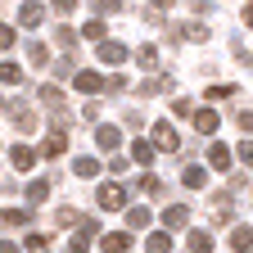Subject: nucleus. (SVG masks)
Here are the masks:
<instances>
[{
	"instance_id": "1",
	"label": "nucleus",
	"mask_w": 253,
	"mask_h": 253,
	"mask_svg": "<svg viewBox=\"0 0 253 253\" xmlns=\"http://www.w3.org/2000/svg\"><path fill=\"white\" fill-rule=\"evenodd\" d=\"M154 149H168V154H176L181 149V136H176V126L172 122H154V140H149Z\"/></svg>"
},
{
	"instance_id": "2",
	"label": "nucleus",
	"mask_w": 253,
	"mask_h": 253,
	"mask_svg": "<svg viewBox=\"0 0 253 253\" xmlns=\"http://www.w3.org/2000/svg\"><path fill=\"white\" fill-rule=\"evenodd\" d=\"M95 204H100V212L122 208V204H126V190H122L118 181H109V185H100V190H95Z\"/></svg>"
},
{
	"instance_id": "3",
	"label": "nucleus",
	"mask_w": 253,
	"mask_h": 253,
	"mask_svg": "<svg viewBox=\"0 0 253 253\" xmlns=\"http://www.w3.org/2000/svg\"><path fill=\"white\" fill-rule=\"evenodd\" d=\"M163 226H168V231H185V226H190V204H172V208H163Z\"/></svg>"
},
{
	"instance_id": "4",
	"label": "nucleus",
	"mask_w": 253,
	"mask_h": 253,
	"mask_svg": "<svg viewBox=\"0 0 253 253\" xmlns=\"http://www.w3.org/2000/svg\"><path fill=\"white\" fill-rule=\"evenodd\" d=\"M18 23H23V27H41V23H45V5L23 0V5H18Z\"/></svg>"
},
{
	"instance_id": "5",
	"label": "nucleus",
	"mask_w": 253,
	"mask_h": 253,
	"mask_svg": "<svg viewBox=\"0 0 253 253\" xmlns=\"http://www.w3.org/2000/svg\"><path fill=\"white\" fill-rule=\"evenodd\" d=\"M9 163H14L18 172H32V168H37V149H32V145H14V149H9Z\"/></svg>"
},
{
	"instance_id": "6",
	"label": "nucleus",
	"mask_w": 253,
	"mask_h": 253,
	"mask_svg": "<svg viewBox=\"0 0 253 253\" xmlns=\"http://www.w3.org/2000/svg\"><path fill=\"white\" fill-rule=\"evenodd\" d=\"M95 145H100L104 154H113L122 145V131H118V126H100V131H95Z\"/></svg>"
},
{
	"instance_id": "7",
	"label": "nucleus",
	"mask_w": 253,
	"mask_h": 253,
	"mask_svg": "<svg viewBox=\"0 0 253 253\" xmlns=\"http://www.w3.org/2000/svg\"><path fill=\"white\" fill-rule=\"evenodd\" d=\"M73 86H77L82 95H95V90H100V73H90V68H82V73H73Z\"/></svg>"
},
{
	"instance_id": "8",
	"label": "nucleus",
	"mask_w": 253,
	"mask_h": 253,
	"mask_svg": "<svg viewBox=\"0 0 253 253\" xmlns=\"http://www.w3.org/2000/svg\"><path fill=\"white\" fill-rule=\"evenodd\" d=\"M231 249H235V253H253V231H249V221L231 231Z\"/></svg>"
},
{
	"instance_id": "9",
	"label": "nucleus",
	"mask_w": 253,
	"mask_h": 253,
	"mask_svg": "<svg viewBox=\"0 0 253 253\" xmlns=\"http://www.w3.org/2000/svg\"><path fill=\"white\" fill-rule=\"evenodd\" d=\"M190 118H195V126H199L204 136L217 131V113H212V109H190Z\"/></svg>"
},
{
	"instance_id": "10",
	"label": "nucleus",
	"mask_w": 253,
	"mask_h": 253,
	"mask_svg": "<svg viewBox=\"0 0 253 253\" xmlns=\"http://www.w3.org/2000/svg\"><path fill=\"white\" fill-rule=\"evenodd\" d=\"M185 244H190V253H208V249H212V235H208V231H199V226H190Z\"/></svg>"
},
{
	"instance_id": "11",
	"label": "nucleus",
	"mask_w": 253,
	"mask_h": 253,
	"mask_svg": "<svg viewBox=\"0 0 253 253\" xmlns=\"http://www.w3.org/2000/svg\"><path fill=\"white\" fill-rule=\"evenodd\" d=\"M100 59H104V63H126V45H118V41H100Z\"/></svg>"
},
{
	"instance_id": "12",
	"label": "nucleus",
	"mask_w": 253,
	"mask_h": 253,
	"mask_svg": "<svg viewBox=\"0 0 253 253\" xmlns=\"http://www.w3.org/2000/svg\"><path fill=\"white\" fill-rule=\"evenodd\" d=\"M63 145H68V131H50V140L41 145V154H45V158H59V154H63Z\"/></svg>"
},
{
	"instance_id": "13",
	"label": "nucleus",
	"mask_w": 253,
	"mask_h": 253,
	"mask_svg": "<svg viewBox=\"0 0 253 253\" xmlns=\"http://www.w3.org/2000/svg\"><path fill=\"white\" fill-rule=\"evenodd\" d=\"M126 249H131V235H126V231L104 235V253H126Z\"/></svg>"
},
{
	"instance_id": "14",
	"label": "nucleus",
	"mask_w": 253,
	"mask_h": 253,
	"mask_svg": "<svg viewBox=\"0 0 253 253\" xmlns=\"http://www.w3.org/2000/svg\"><path fill=\"white\" fill-rule=\"evenodd\" d=\"M176 37H181V41H208V27H204V23H181Z\"/></svg>"
},
{
	"instance_id": "15",
	"label": "nucleus",
	"mask_w": 253,
	"mask_h": 253,
	"mask_svg": "<svg viewBox=\"0 0 253 253\" xmlns=\"http://www.w3.org/2000/svg\"><path fill=\"white\" fill-rule=\"evenodd\" d=\"M208 163H212L217 172H226V168H231V149H226V145H208Z\"/></svg>"
},
{
	"instance_id": "16",
	"label": "nucleus",
	"mask_w": 253,
	"mask_h": 253,
	"mask_svg": "<svg viewBox=\"0 0 253 253\" xmlns=\"http://www.w3.org/2000/svg\"><path fill=\"white\" fill-rule=\"evenodd\" d=\"M145 249H149V253H172V235H168V231H154V235L145 240Z\"/></svg>"
},
{
	"instance_id": "17",
	"label": "nucleus",
	"mask_w": 253,
	"mask_h": 253,
	"mask_svg": "<svg viewBox=\"0 0 253 253\" xmlns=\"http://www.w3.org/2000/svg\"><path fill=\"white\" fill-rule=\"evenodd\" d=\"M126 226H131V231H145L149 226V208H126Z\"/></svg>"
},
{
	"instance_id": "18",
	"label": "nucleus",
	"mask_w": 253,
	"mask_h": 253,
	"mask_svg": "<svg viewBox=\"0 0 253 253\" xmlns=\"http://www.w3.org/2000/svg\"><path fill=\"white\" fill-rule=\"evenodd\" d=\"M32 217V208L23 212V208H0V221H5V226H23V221Z\"/></svg>"
},
{
	"instance_id": "19",
	"label": "nucleus",
	"mask_w": 253,
	"mask_h": 253,
	"mask_svg": "<svg viewBox=\"0 0 253 253\" xmlns=\"http://www.w3.org/2000/svg\"><path fill=\"white\" fill-rule=\"evenodd\" d=\"M14 113V126H18V131H32V126H37V113H32V109H9Z\"/></svg>"
},
{
	"instance_id": "20",
	"label": "nucleus",
	"mask_w": 253,
	"mask_h": 253,
	"mask_svg": "<svg viewBox=\"0 0 253 253\" xmlns=\"http://www.w3.org/2000/svg\"><path fill=\"white\" fill-rule=\"evenodd\" d=\"M37 95H41V104H45V109H59V104H63V90H59V86H41Z\"/></svg>"
},
{
	"instance_id": "21",
	"label": "nucleus",
	"mask_w": 253,
	"mask_h": 253,
	"mask_svg": "<svg viewBox=\"0 0 253 253\" xmlns=\"http://www.w3.org/2000/svg\"><path fill=\"white\" fill-rule=\"evenodd\" d=\"M131 158L136 163H154V145L149 140H131Z\"/></svg>"
},
{
	"instance_id": "22",
	"label": "nucleus",
	"mask_w": 253,
	"mask_h": 253,
	"mask_svg": "<svg viewBox=\"0 0 253 253\" xmlns=\"http://www.w3.org/2000/svg\"><path fill=\"white\" fill-rule=\"evenodd\" d=\"M45 195H50V181H32L27 185V204H45Z\"/></svg>"
},
{
	"instance_id": "23",
	"label": "nucleus",
	"mask_w": 253,
	"mask_h": 253,
	"mask_svg": "<svg viewBox=\"0 0 253 253\" xmlns=\"http://www.w3.org/2000/svg\"><path fill=\"white\" fill-rule=\"evenodd\" d=\"M27 59H32V68H41V63L50 59V50H45L41 41H27Z\"/></svg>"
},
{
	"instance_id": "24",
	"label": "nucleus",
	"mask_w": 253,
	"mask_h": 253,
	"mask_svg": "<svg viewBox=\"0 0 253 253\" xmlns=\"http://www.w3.org/2000/svg\"><path fill=\"white\" fill-rule=\"evenodd\" d=\"M0 82H5V86H18L23 82V68H18V63H0Z\"/></svg>"
},
{
	"instance_id": "25",
	"label": "nucleus",
	"mask_w": 253,
	"mask_h": 253,
	"mask_svg": "<svg viewBox=\"0 0 253 253\" xmlns=\"http://www.w3.org/2000/svg\"><path fill=\"white\" fill-rule=\"evenodd\" d=\"M181 181H185L190 190H204V181H208V176H204V168H185V172H181Z\"/></svg>"
},
{
	"instance_id": "26",
	"label": "nucleus",
	"mask_w": 253,
	"mask_h": 253,
	"mask_svg": "<svg viewBox=\"0 0 253 253\" xmlns=\"http://www.w3.org/2000/svg\"><path fill=\"white\" fill-rule=\"evenodd\" d=\"M136 63H140V68H158V50L154 45H140L136 50Z\"/></svg>"
},
{
	"instance_id": "27",
	"label": "nucleus",
	"mask_w": 253,
	"mask_h": 253,
	"mask_svg": "<svg viewBox=\"0 0 253 253\" xmlns=\"http://www.w3.org/2000/svg\"><path fill=\"white\" fill-rule=\"evenodd\" d=\"M54 41H59V50H73L77 45V32L73 27H54Z\"/></svg>"
},
{
	"instance_id": "28",
	"label": "nucleus",
	"mask_w": 253,
	"mask_h": 253,
	"mask_svg": "<svg viewBox=\"0 0 253 253\" xmlns=\"http://www.w3.org/2000/svg\"><path fill=\"white\" fill-rule=\"evenodd\" d=\"M73 172H77V176H95V172H100V163H95V158H73Z\"/></svg>"
},
{
	"instance_id": "29",
	"label": "nucleus",
	"mask_w": 253,
	"mask_h": 253,
	"mask_svg": "<svg viewBox=\"0 0 253 253\" xmlns=\"http://www.w3.org/2000/svg\"><path fill=\"white\" fill-rule=\"evenodd\" d=\"M82 37H90V41H100V37H104V23H100V14H95V18L82 27Z\"/></svg>"
},
{
	"instance_id": "30",
	"label": "nucleus",
	"mask_w": 253,
	"mask_h": 253,
	"mask_svg": "<svg viewBox=\"0 0 253 253\" xmlns=\"http://www.w3.org/2000/svg\"><path fill=\"white\" fill-rule=\"evenodd\" d=\"M50 9H54V14H59V18H68V14H73V9H77V0H50Z\"/></svg>"
},
{
	"instance_id": "31",
	"label": "nucleus",
	"mask_w": 253,
	"mask_h": 253,
	"mask_svg": "<svg viewBox=\"0 0 253 253\" xmlns=\"http://www.w3.org/2000/svg\"><path fill=\"white\" fill-rule=\"evenodd\" d=\"M122 0H95V14H118Z\"/></svg>"
},
{
	"instance_id": "32",
	"label": "nucleus",
	"mask_w": 253,
	"mask_h": 253,
	"mask_svg": "<svg viewBox=\"0 0 253 253\" xmlns=\"http://www.w3.org/2000/svg\"><path fill=\"white\" fill-rule=\"evenodd\" d=\"M235 154H240V163H244V168H249V163H253V145H249V136H244V140H240V149H235Z\"/></svg>"
},
{
	"instance_id": "33",
	"label": "nucleus",
	"mask_w": 253,
	"mask_h": 253,
	"mask_svg": "<svg viewBox=\"0 0 253 253\" xmlns=\"http://www.w3.org/2000/svg\"><path fill=\"white\" fill-rule=\"evenodd\" d=\"M18 37H14V27H5V23H0V50H9Z\"/></svg>"
},
{
	"instance_id": "34",
	"label": "nucleus",
	"mask_w": 253,
	"mask_h": 253,
	"mask_svg": "<svg viewBox=\"0 0 253 253\" xmlns=\"http://www.w3.org/2000/svg\"><path fill=\"white\" fill-rule=\"evenodd\" d=\"M109 95H118V90H126V77H109V82H100Z\"/></svg>"
},
{
	"instance_id": "35",
	"label": "nucleus",
	"mask_w": 253,
	"mask_h": 253,
	"mask_svg": "<svg viewBox=\"0 0 253 253\" xmlns=\"http://www.w3.org/2000/svg\"><path fill=\"white\" fill-rule=\"evenodd\" d=\"M77 221H82V217H77L73 208H59V226H77Z\"/></svg>"
},
{
	"instance_id": "36",
	"label": "nucleus",
	"mask_w": 253,
	"mask_h": 253,
	"mask_svg": "<svg viewBox=\"0 0 253 253\" xmlns=\"http://www.w3.org/2000/svg\"><path fill=\"white\" fill-rule=\"evenodd\" d=\"M126 126H136V131H140V126H145V118H140V109H126Z\"/></svg>"
},
{
	"instance_id": "37",
	"label": "nucleus",
	"mask_w": 253,
	"mask_h": 253,
	"mask_svg": "<svg viewBox=\"0 0 253 253\" xmlns=\"http://www.w3.org/2000/svg\"><path fill=\"white\" fill-rule=\"evenodd\" d=\"M140 190H145V195H158L163 185H158V176H145V181H140Z\"/></svg>"
},
{
	"instance_id": "38",
	"label": "nucleus",
	"mask_w": 253,
	"mask_h": 253,
	"mask_svg": "<svg viewBox=\"0 0 253 253\" xmlns=\"http://www.w3.org/2000/svg\"><path fill=\"white\" fill-rule=\"evenodd\" d=\"M0 253H23V249H18V244H9V240H5V244H0Z\"/></svg>"
},
{
	"instance_id": "39",
	"label": "nucleus",
	"mask_w": 253,
	"mask_h": 253,
	"mask_svg": "<svg viewBox=\"0 0 253 253\" xmlns=\"http://www.w3.org/2000/svg\"><path fill=\"white\" fill-rule=\"evenodd\" d=\"M5 109H9V100H5V95H0V113H5Z\"/></svg>"
},
{
	"instance_id": "40",
	"label": "nucleus",
	"mask_w": 253,
	"mask_h": 253,
	"mask_svg": "<svg viewBox=\"0 0 253 253\" xmlns=\"http://www.w3.org/2000/svg\"><path fill=\"white\" fill-rule=\"evenodd\" d=\"M154 5H172V0H154Z\"/></svg>"
},
{
	"instance_id": "41",
	"label": "nucleus",
	"mask_w": 253,
	"mask_h": 253,
	"mask_svg": "<svg viewBox=\"0 0 253 253\" xmlns=\"http://www.w3.org/2000/svg\"><path fill=\"white\" fill-rule=\"evenodd\" d=\"M37 253H45V249H37Z\"/></svg>"
}]
</instances>
